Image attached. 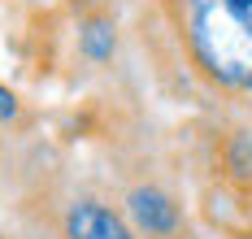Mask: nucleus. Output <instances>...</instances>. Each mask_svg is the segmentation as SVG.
Returning <instances> with one entry per match:
<instances>
[{
	"label": "nucleus",
	"mask_w": 252,
	"mask_h": 239,
	"mask_svg": "<svg viewBox=\"0 0 252 239\" xmlns=\"http://www.w3.org/2000/svg\"><path fill=\"white\" fill-rule=\"evenodd\" d=\"M126 209L135 217V226L148 231V235H174L178 231V205L165 191H157V187H135Z\"/></svg>",
	"instance_id": "3"
},
{
	"label": "nucleus",
	"mask_w": 252,
	"mask_h": 239,
	"mask_svg": "<svg viewBox=\"0 0 252 239\" xmlns=\"http://www.w3.org/2000/svg\"><path fill=\"white\" fill-rule=\"evenodd\" d=\"M174 27L209 79L252 87V0H170Z\"/></svg>",
	"instance_id": "1"
},
{
	"label": "nucleus",
	"mask_w": 252,
	"mask_h": 239,
	"mask_svg": "<svg viewBox=\"0 0 252 239\" xmlns=\"http://www.w3.org/2000/svg\"><path fill=\"white\" fill-rule=\"evenodd\" d=\"M222 157H226V170L235 174V179L252 183V139H248V135H235V139L226 144V152H222Z\"/></svg>",
	"instance_id": "4"
},
{
	"label": "nucleus",
	"mask_w": 252,
	"mask_h": 239,
	"mask_svg": "<svg viewBox=\"0 0 252 239\" xmlns=\"http://www.w3.org/2000/svg\"><path fill=\"white\" fill-rule=\"evenodd\" d=\"M65 239H135V235L122 213H113L109 205H96V200H83L65 217Z\"/></svg>",
	"instance_id": "2"
},
{
	"label": "nucleus",
	"mask_w": 252,
	"mask_h": 239,
	"mask_svg": "<svg viewBox=\"0 0 252 239\" xmlns=\"http://www.w3.org/2000/svg\"><path fill=\"white\" fill-rule=\"evenodd\" d=\"M18 113V105H13V91H4L0 87V118H13Z\"/></svg>",
	"instance_id": "6"
},
{
	"label": "nucleus",
	"mask_w": 252,
	"mask_h": 239,
	"mask_svg": "<svg viewBox=\"0 0 252 239\" xmlns=\"http://www.w3.org/2000/svg\"><path fill=\"white\" fill-rule=\"evenodd\" d=\"M83 44H87V53H92V57H104V53H109V27H87Z\"/></svg>",
	"instance_id": "5"
}]
</instances>
